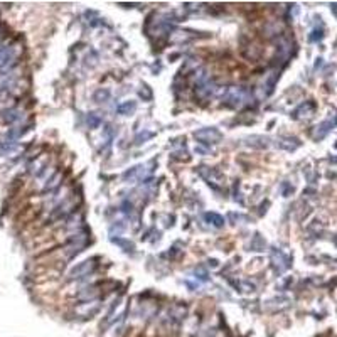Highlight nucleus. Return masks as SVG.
Here are the masks:
<instances>
[{"label":"nucleus","mask_w":337,"mask_h":337,"mask_svg":"<svg viewBox=\"0 0 337 337\" xmlns=\"http://www.w3.org/2000/svg\"><path fill=\"white\" fill-rule=\"evenodd\" d=\"M224 101L228 103L229 106H234V108H238V106H243L246 103V98H248V93L245 88H239V86H231L226 90V95L223 96Z\"/></svg>","instance_id":"nucleus-1"},{"label":"nucleus","mask_w":337,"mask_h":337,"mask_svg":"<svg viewBox=\"0 0 337 337\" xmlns=\"http://www.w3.org/2000/svg\"><path fill=\"white\" fill-rule=\"evenodd\" d=\"M322 35H324V34H322V30H317V29H316V30H314V32H312V35H309V41H310V42L321 41Z\"/></svg>","instance_id":"nucleus-15"},{"label":"nucleus","mask_w":337,"mask_h":337,"mask_svg":"<svg viewBox=\"0 0 337 337\" xmlns=\"http://www.w3.org/2000/svg\"><path fill=\"white\" fill-rule=\"evenodd\" d=\"M135 108H137V103H135V101H125V103L118 105L117 112H118L120 115H130V113H134V112H135Z\"/></svg>","instance_id":"nucleus-10"},{"label":"nucleus","mask_w":337,"mask_h":337,"mask_svg":"<svg viewBox=\"0 0 337 337\" xmlns=\"http://www.w3.org/2000/svg\"><path fill=\"white\" fill-rule=\"evenodd\" d=\"M272 260H273L275 267H278V272H283V270H287L290 267V258H288L282 250H278V248H275L272 251Z\"/></svg>","instance_id":"nucleus-5"},{"label":"nucleus","mask_w":337,"mask_h":337,"mask_svg":"<svg viewBox=\"0 0 337 337\" xmlns=\"http://www.w3.org/2000/svg\"><path fill=\"white\" fill-rule=\"evenodd\" d=\"M332 125H334L332 122H324V123H321V125L317 127L316 135H314V137H316V139H322V137H326L331 132Z\"/></svg>","instance_id":"nucleus-11"},{"label":"nucleus","mask_w":337,"mask_h":337,"mask_svg":"<svg viewBox=\"0 0 337 337\" xmlns=\"http://www.w3.org/2000/svg\"><path fill=\"white\" fill-rule=\"evenodd\" d=\"M147 174V166H137L125 174V180H132V182H137V180H142Z\"/></svg>","instance_id":"nucleus-6"},{"label":"nucleus","mask_w":337,"mask_h":337,"mask_svg":"<svg viewBox=\"0 0 337 337\" xmlns=\"http://www.w3.org/2000/svg\"><path fill=\"white\" fill-rule=\"evenodd\" d=\"M314 110H316V105L307 101V103H304L302 106H299V108L295 110V117H300V113H305L304 117H309V115L312 113Z\"/></svg>","instance_id":"nucleus-12"},{"label":"nucleus","mask_w":337,"mask_h":337,"mask_svg":"<svg viewBox=\"0 0 337 337\" xmlns=\"http://www.w3.org/2000/svg\"><path fill=\"white\" fill-rule=\"evenodd\" d=\"M204 218L206 221H209V224L216 226V228H221V226H224V218L219 214H216V212H206L204 214Z\"/></svg>","instance_id":"nucleus-8"},{"label":"nucleus","mask_w":337,"mask_h":337,"mask_svg":"<svg viewBox=\"0 0 337 337\" xmlns=\"http://www.w3.org/2000/svg\"><path fill=\"white\" fill-rule=\"evenodd\" d=\"M93 268H95V263H93V261H84L83 265H79L78 268H74L73 272H71V278H79L81 275L90 273Z\"/></svg>","instance_id":"nucleus-7"},{"label":"nucleus","mask_w":337,"mask_h":337,"mask_svg":"<svg viewBox=\"0 0 337 337\" xmlns=\"http://www.w3.org/2000/svg\"><path fill=\"white\" fill-rule=\"evenodd\" d=\"M199 174H201L211 185H214V187H219V185L224 182V177L221 175L216 168H209V167L202 166V167H199Z\"/></svg>","instance_id":"nucleus-3"},{"label":"nucleus","mask_w":337,"mask_h":337,"mask_svg":"<svg viewBox=\"0 0 337 337\" xmlns=\"http://www.w3.org/2000/svg\"><path fill=\"white\" fill-rule=\"evenodd\" d=\"M113 243H115V245H118L120 248H123L125 251L134 250V245H132L130 241H125V239H122V238H113Z\"/></svg>","instance_id":"nucleus-13"},{"label":"nucleus","mask_w":337,"mask_h":337,"mask_svg":"<svg viewBox=\"0 0 337 337\" xmlns=\"http://www.w3.org/2000/svg\"><path fill=\"white\" fill-rule=\"evenodd\" d=\"M194 135L202 144H216L218 140H221V134L216 128H202V130H197Z\"/></svg>","instance_id":"nucleus-4"},{"label":"nucleus","mask_w":337,"mask_h":337,"mask_svg":"<svg viewBox=\"0 0 337 337\" xmlns=\"http://www.w3.org/2000/svg\"><path fill=\"white\" fill-rule=\"evenodd\" d=\"M100 122H101V120H100L98 117H96L95 113H90V117H88V125H90L91 128H96V127H98V125H100Z\"/></svg>","instance_id":"nucleus-14"},{"label":"nucleus","mask_w":337,"mask_h":337,"mask_svg":"<svg viewBox=\"0 0 337 337\" xmlns=\"http://www.w3.org/2000/svg\"><path fill=\"white\" fill-rule=\"evenodd\" d=\"M19 54V46H5L0 49V71L7 69Z\"/></svg>","instance_id":"nucleus-2"},{"label":"nucleus","mask_w":337,"mask_h":337,"mask_svg":"<svg viewBox=\"0 0 337 337\" xmlns=\"http://www.w3.org/2000/svg\"><path fill=\"white\" fill-rule=\"evenodd\" d=\"M2 118L8 123H14V122L22 120V113L19 112V110H5V112L2 113Z\"/></svg>","instance_id":"nucleus-9"},{"label":"nucleus","mask_w":337,"mask_h":337,"mask_svg":"<svg viewBox=\"0 0 337 337\" xmlns=\"http://www.w3.org/2000/svg\"><path fill=\"white\" fill-rule=\"evenodd\" d=\"M199 273V280H202V282H206L207 280V273L204 272L202 268H196V275Z\"/></svg>","instance_id":"nucleus-16"}]
</instances>
